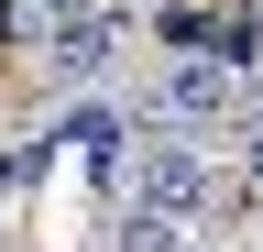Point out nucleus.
Here are the masks:
<instances>
[{
	"mask_svg": "<svg viewBox=\"0 0 263 252\" xmlns=\"http://www.w3.org/2000/svg\"><path fill=\"white\" fill-rule=\"evenodd\" d=\"M121 176H132V208H154V219H197V208L219 198L209 153H197L186 132H154V143H132V153H121Z\"/></svg>",
	"mask_w": 263,
	"mask_h": 252,
	"instance_id": "nucleus-1",
	"label": "nucleus"
},
{
	"mask_svg": "<svg viewBox=\"0 0 263 252\" xmlns=\"http://www.w3.org/2000/svg\"><path fill=\"white\" fill-rule=\"evenodd\" d=\"M121 252H186V219H154V208H121Z\"/></svg>",
	"mask_w": 263,
	"mask_h": 252,
	"instance_id": "nucleus-5",
	"label": "nucleus"
},
{
	"mask_svg": "<svg viewBox=\"0 0 263 252\" xmlns=\"http://www.w3.org/2000/svg\"><path fill=\"white\" fill-rule=\"evenodd\" d=\"M252 66H263V11H252Z\"/></svg>",
	"mask_w": 263,
	"mask_h": 252,
	"instance_id": "nucleus-7",
	"label": "nucleus"
},
{
	"mask_svg": "<svg viewBox=\"0 0 263 252\" xmlns=\"http://www.w3.org/2000/svg\"><path fill=\"white\" fill-rule=\"evenodd\" d=\"M230 132H241V176L263 186V99H241V110H230Z\"/></svg>",
	"mask_w": 263,
	"mask_h": 252,
	"instance_id": "nucleus-6",
	"label": "nucleus"
},
{
	"mask_svg": "<svg viewBox=\"0 0 263 252\" xmlns=\"http://www.w3.org/2000/svg\"><path fill=\"white\" fill-rule=\"evenodd\" d=\"M154 110H164V121H230L241 88H230L219 55H164V66H154Z\"/></svg>",
	"mask_w": 263,
	"mask_h": 252,
	"instance_id": "nucleus-2",
	"label": "nucleus"
},
{
	"mask_svg": "<svg viewBox=\"0 0 263 252\" xmlns=\"http://www.w3.org/2000/svg\"><path fill=\"white\" fill-rule=\"evenodd\" d=\"M66 153H77L88 176H121V153H132V121H121L110 99H77V110H66Z\"/></svg>",
	"mask_w": 263,
	"mask_h": 252,
	"instance_id": "nucleus-3",
	"label": "nucleus"
},
{
	"mask_svg": "<svg viewBox=\"0 0 263 252\" xmlns=\"http://www.w3.org/2000/svg\"><path fill=\"white\" fill-rule=\"evenodd\" d=\"M66 11H77V0H0V33H11V44H33V55H44V33H55V22Z\"/></svg>",
	"mask_w": 263,
	"mask_h": 252,
	"instance_id": "nucleus-4",
	"label": "nucleus"
}]
</instances>
